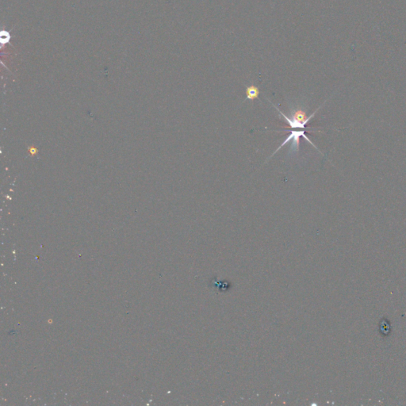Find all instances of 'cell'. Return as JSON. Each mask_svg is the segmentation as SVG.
<instances>
[{"label":"cell","instance_id":"1","mask_svg":"<svg viewBox=\"0 0 406 406\" xmlns=\"http://www.w3.org/2000/svg\"><path fill=\"white\" fill-rule=\"evenodd\" d=\"M273 107L279 111L280 116L283 117V119L288 123L289 126L291 129H304L306 130V125H307L310 120L314 118L316 113L321 108L318 107L313 114H310V116H307V109L303 105H296L295 107H292L290 109V115L287 117L286 114H283L280 110L276 107V105L272 104Z\"/></svg>","mask_w":406,"mask_h":406},{"label":"cell","instance_id":"2","mask_svg":"<svg viewBox=\"0 0 406 406\" xmlns=\"http://www.w3.org/2000/svg\"><path fill=\"white\" fill-rule=\"evenodd\" d=\"M301 137L304 138V139L307 140V142H308L310 145H313V146H314V147L317 150L319 151V149L316 147V145H314V143H312V142L309 139L308 137L306 136V134H304V129H292V130L290 131V134H289L288 137H287V139L285 140L284 142H283V143L280 145V146H279V147L278 148V149H276V150L273 153H272V156H270V157L266 160V161H267L269 159H270L272 156H275V154H276V152H279V151L282 148L284 147L285 145H287L289 142H291V145H290V151H289L288 152V156L289 155H290H290H293V156H294V155L297 154V152H299L300 138H301Z\"/></svg>","mask_w":406,"mask_h":406},{"label":"cell","instance_id":"3","mask_svg":"<svg viewBox=\"0 0 406 406\" xmlns=\"http://www.w3.org/2000/svg\"><path fill=\"white\" fill-rule=\"evenodd\" d=\"M245 91H246V98H245V101H246V100L253 101L255 98L259 97V87H256V86L251 85L249 86V87H246Z\"/></svg>","mask_w":406,"mask_h":406}]
</instances>
